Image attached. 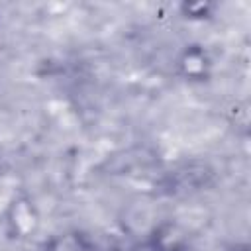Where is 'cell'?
<instances>
[{
  "instance_id": "cell-1",
  "label": "cell",
  "mask_w": 251,
  "mask_h": 251,
  "mask_svg": "<svg viewBox=\"0 0 251 251\" xmlns=\"http://www.w3.org/2000/svg\"><path fill=\"white\" fill-rule=\"evenodd\" d=\"M49 251H94L82 237L75 235H63L49 243Z\"/></svg>"
},
{
  "instance_id": "cell-2",
  "label": "cell",
  "mask_w": 251,
  "mask_h": 251,
  "mask_svg": "<svg viewBox=\"0 0 251 251\" xmlns=\"http://www.w3.org/2000/svg\"><path fill=\"white\" fill-rule=\"evenodd\" d=\"M135 251H165L157 241H147V243H143V245H139Z\"/></svg>"
}]
</instances>
